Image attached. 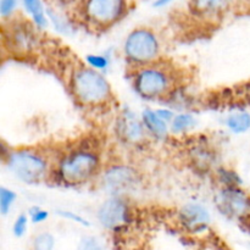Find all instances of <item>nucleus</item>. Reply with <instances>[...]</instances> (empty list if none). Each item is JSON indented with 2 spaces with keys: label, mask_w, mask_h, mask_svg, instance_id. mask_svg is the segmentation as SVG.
I'll list each match as a JSON object with an SVG mask.
<instances>
[{
  "label": "nucleus",
  "mask_w": 250,
  "mask_h": 250,
  "mask_svg": "<svg viewBox=\"0 0 250 250\" xmlns=\"http://www.w3.org/2000/svg\"><path fill=\"white\" fill-rule=\"evenodd\" d=\"M226 125L233 133H246L250 129V114L248 112H234L226 120Z\"/></svg>",
  "instance_id": "nucleus-14"
},
{
  "label": "nucleus",
  "mask_w": 250,
  "mask_h": 250,
  "mask_svg": "<svg viewBox=\"0 0 250 250\" xmlns=\"http://www.w3.org/2000/svg\"><path fill=\"white\" fill-rule=\"evenodd\" d=\"M85 60H87L89 67L98 71L104 70V68H106L107 65H109L107 59L103 55H94V54H90V55H88L87 58H85Z\"/></svg>",
  "instance_id": "nucleus-22"
},
{
  "label": "nucleus",
  "mask_w": 250,
  "mask_h": 250,
  "mask_svg": "<svg viewBox=\"0 0 250 250\" xmlns=\"http://www.w3.org/2000/svg\"><path fill=\"white\" fill-rule=\"evenodd\" d=\"M61 1H66V2H67V1H72V0H61Z\"/></svg>",
  "instance_id": "nucleus-28"
},
{
  "label": "nucleus",
  "mask_w": 250,
  "mask_h": 250,
  "mask_svg": "<svg viewBox=\"0 0 250 250\" xmlns=\"http://www.w3.org/2000/svg\"><path fill=\"white\" fill-rule=\"evenodd\" d=\"M27 227H28V217L27 215L21 214L16 217L14 222V226H12V232H14V236L17 238H21L26 234Z\"/></svg>",
  "instance_id": "nucleus-21"
},
{
  "label": "nucleus",
  "mask_w": 250,
  "mask_h": 250,
  "mask_svg": "<svg viewBox=\"0 0 250 250\" xmlns=\"http://www.w3.org/2000/svg\"><path fill=\"white\" fill-rule=\"evenodd\" d=\"M100 159L94 151L76 150L63 156L59 164L58 175L66 185H81L95 175Z\"/></svg>",
  "instance_id": "nucleus-2"
},
{
  "label": "nucleus",
  "mask_w": 250,
  "mask_h": 250,
  "mask_svg": "<svg viewBox=\"0 0 250 250\" xmlns=\"http://www.w3.org/2000/svg\"><path fill=\"white\" fill-rule=\"evenodd\" d=\"M233 0H190V9L202 16H215L225 12Z\"/></svg>",
  "instance_id": "nucleus-11"
},
{
  "label": "nucleus",
  "mask_w": 250,
  "mask_h": 250,
  "mask_svg": "<svg viewBox=\"0 0 250 250\" xmlns=\"http://www.w3.org/2000/svg\"><path fill=\"white\" fill-rule=\"evenodd\" d=\"M156 112L159 114V116L161 117V119L165 120L166 122L170 121V120H173V114L170 111V110H166V109H161V110H156Z\"/></svg>",
  "instance_id": "nucleus-26"
},
{
  "label": "nucleus",
  "mask_w": 250,
  "mask_h": 250,
  "mask_svg": "<svg viewBox=\"0 0 250 250\" xmlns=\"http://www.w3.org/2000/svg\"><path fill=\"white\" fill-rule=\"evenodd\" d=\"M121 128L122 134H124L127 139H133V141H136V139L141 138L142 134H143L142 125L132 116H127L126 119H124Z\"/></svg>",
  "instance_id": "nucleus-15"
},
{
  "label": "nucleus",
  "mask_w": 250,
  "mask_h": 250,
  "mask_svg": "<svg viewBox=\"0 0 250 250\" xmlns=\"http://www.w3.org/2000/svg\"><path fill=\"white\" fill-rule=\"evenodd\" d=\"M55 237L49 232H41L36 234L32 241V250H54Z\"/></svg>",
  "instance_id": "nucleus-17"
},
{
  "label": "nucleus",
  "mask_w": 250,
  "mask_h": 250,
  "mask_svg": "<svg viewBox=\"0 0 250 250\" xmlns=\"http://www.w3.org/2000/svg\"><path fill=\"white\" fill-rule=\"evenodd\" d=\"M128 207L120 198L105 200L98 210V219L106 229H117L128 221Z\"/></svg>",
  "instance_id": "nucleus-8"
},
{
  "label": "nucleus",
  "mask_w": 250,
  "mask_h": 250,
  "mask_svg": "<svg viewBox=\"0 0 250 250\" xmlns=\"http://www.w3.org/2000/svg\"><path fill=\"white\" fill-rule=\"evenodd\" d=\"M126 11V0H84L83 14L85 19L98 26L115 23Z\"/></svg>",
  "instance_id": "nucleus-5"
},
{
  "label": "nucleus",
  "mask_w": 250,
  "mask_h": 250,
  "mask_svg": "<svg viewBox=\"0 0 250 250\" xmlns=\"http://www.w3.org/2000/svg\"><path fill=\"white\" fill-rule=\"evenodd\" d=\"M11 39L12 42H14V43H12V48H15L17 51H20V53H21V51H28L32 46V41H33L32 34L29 33L28 31H26L24 28L15 31L14 33H12Z\"/></svg>",
  "instance_id": "nucleus-16"
},
{
  "label": "nucleus",
  "mask_w": 250,
  "mask_h": 250,
  "mask_svg": "<svg viewBox=\"0 0 250 250\" xmlns=\"http://www.w3.org/2000/svg\"><path fill=\"white\" fill-rule=\"evenodd\" d=\"M7 167L22 182L37 185L46 176L48 164L41 154L31 150H17L9 154Z\"/></svg>",
  "instance_id": "nucleus-3"
},
{
  "label": "nucleus",
  "mask_w": 250,
  "mask_h": 250,
  "mask_svg": "<svg viewBox=\"0 0 250 250\" xmlns=\"http://www.w3.org/2000/svg\"><path fill=\"white\" fill-rule=\"evenodd\" d=\"M15 200H16V193L14 190L5 187L0 188V211L4 216L11 210Z\"/></svg>",
  "instance_id": "nucleus-19"
},
{
  "label": "nucleus",
  "mask_w": 250,
  "mask_h": 250,
  "mask_svg": "<svg viewBox=\"0 0 250 250\" xmlns=\"http://www.w3.org/2000/svg\"><path fill=\"white\" fill-rule=\"evenodd\" d=\"M17 6V0H0V15L2 17L11 16Z\"/></svg>",
  "instance_id": "nucleus-24"
},
{
  "label": "nucleus",
  "mask_w": 250,
  "mask_h": 250,
  "mask_svg": "<svg viewBox=\"0 0 250 250\" xmlns=\"http://www.w3.org/2000/svg\"><path fill=\"white\" fill-rule=\"evenodd\" d=\"M143 122L146 128L153 134L158 137L165 136L167 132V125L164 119L159 116V114L153 110H146L143 111Z\"/></svg>",
  "instance_id": "nucleus-12"
},
{
  "label": "nucleus",
  "mask_w": 250,
  "mask_h": 250,
  "mask_svg": "<svg viewBox=\"0 0 250 250\" xmlns=\"http://www.w3.org/2000/svg\"><path fill=\"white\" fill-rule=\"evenodd\" d=\"M170 87V76L160 67H144L137 73L134 88L146 99L161 97Z\"/></svg>",
  "instance_id": "nucleus-6"
},
{
  "label": "nucleus",
  "mask_w": 250,
  "mask_h": 250,
  "mask_svg": "<svg viewBox=\"0 0 250 250\" xmlns=\"http://www.w3.org/2000/svg\"><path fill=\"white\" fill-rule=\"evenodd\" d=\"M172 1H175V0H155V1H154V6L165 7V6H167L168 4H171Z\"/></svg>",
  "instance_id": "nucleus-27"
},
{
  "label": "nucleus",
  "mask_w": 250,
  "mask_h": 250,
  "mask_svg": "<svg viewBox=\"0 0 250 250\" xmlns=\"http://www.w3.org/2000/svg\"><path fill=\"white\" fill-rule=\"evenodd\" d=\"M58 214H60L61 216H63L65 219L68 220H72L73 222H77V224L82 225V226H89V222L85 221L83 217H81L80 215H76L75 212H71V211H58Z\"/></svg>",
  "instance_id": "nucleus-25"
},
{
  "label": "nucleus",
  "mask_w": 250,
  "mask_h": 250,
  "mask_svg": "<svg viewBox=\"0 0 250 250\" xmlns=\"http://www.w3.org/2000/svg\"><path fill=\"white\" fill-rule=\"evenodd\" d=\"M23 6L31 15L32 20L39 28H45L48 24L46 11L42 0H23Z\"/></svg>",
  "instance_id": "nucleus-13"
},
{
  "label": "nucleus",
  "mask_w": 250,
  "mask_h": 250,
  "mask_svg": "<svg viewBox=\"0 0 250 250\" xmlns=\"http://www.w3.org/2000/svg\"><path fill=\"white\" fill-rule=\"evenodd\" d=\"M194 125H195V119L192 116V115L181 114L173 117L171 128H172L173 133H181V132H185L187 131V129L192 128Z\"/></svg>",
  "instance_id": "nucleus-18"
},
{
  "label": "nucleus",
  "mask_w": 250,
  "mask_h": 250,
  "mask_svg": "<svg viewBox=\"0 0 250 250\" xmlns=\"http://www.w3.org/2000/svg\"><path fill=\"white\" fill-rule=\"evenodd\" d=\"M71 88L81 103L99 105L111 97V87L106 78L92 67H81L73 72Z\"/></svg>",
  "instance_id": "nucleus-1"
},
{
  "label": "nucleus",
  "mask_w": 250,
  "mask_h": 250,
  "mask_svg": "<svg viewBox=\"0 0 250 250\" xmlns=\"http://www.w3.org/2000/svg\"><path fill=\"white\" fill-rule=\"evenodd\" d=\"M29 217H31V221L33 224H42V222L48 220L49 212L39 207H33L29 209Z\"/></svg>",
  "instance_id": "nucleus-23"
},
{
  "label": "nucleus",
  "mask_w": 250,
  "mask_h": 250,
  "mask_svg": "<svg viewBox=\"0 0 250 250\" xmlns=\"http://www.w3.org/2000/svg\"><path fill=\"white\" fill-rule=\"evenodd\" d=\"M77 250H105L104 244L98 237L85 236L78 242Z\"/></svg>",
  "instance_id": "nucleus-20"
},
{
  "label": "nucleus",
  "mask_w": 250,
  "mask_h": 250,
  "mask_svg": "<svg viewBox=\"0 0 250 250\" xmlns=\"http://www.w3.org/2000/svg\"><path fill=\"white\" fill-rule=\"evenodd\" d=\"M125 54L136 63L151 62L159 54L158 38L150 29H134L125 42Z\"/></svg>",
  "instance_id": "nucleus-4"
},
{
  "label": "nucleus",
  "mask_w": 250,
  "mask_h": 250,
  "mask_svg": "<svg viewBox=\"0 0 250 250\" xmlns=\"http://www.w3.org/2000/svg\"><path fill=\"white\" fill-rule=\"evenodd\" d=\"M103 183L111 194H124L136 187L138 175L129 166H114L104 173Z\"/></svg>",
  "instance_id": "nucleus-7"
},
{
  "label": "nucleus",
  "mask_w": 250,
  "mask_h": 250,
  "mask_svg": "<svg viewBox=\"0 0 250 250\" xmlns=\"http://www.w3.org/2000/svg\"><path fill=\"white\" fill-rule=\"evenodd\" d=\"M180 219L183 226L192 232H200L208 227L210 214L199 204H187L180 211Z\"/></svg>",
  "instance_id": "nucleus-10"
},
{
  "label": "nucleus",
  "mask_w": 250,
  "mask_h": 250,
  "mask_svg": "<svg viewBox=\"0 0 250 250\" xmlns=\"http://www.w3.org/2000/svg\"><path fill=\"white\" fill-rule=\"evenodd\" d=\"M217 204L224 214L234 217L250 214V198L237 187H229L220 194Z\"/></svg>",
  "instance_id": "nucleus-9"
}]
</instances>
